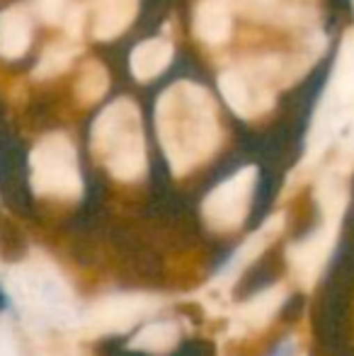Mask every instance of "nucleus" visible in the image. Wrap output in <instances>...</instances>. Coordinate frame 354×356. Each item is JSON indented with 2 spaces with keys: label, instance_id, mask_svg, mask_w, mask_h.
I'll return each mask as SVG.
<instances>
[{
  "label": "nucleus",
  "instance_id": "nucleus-20",
  "mask_svg": "<svg viewBox=\"0 0 354 356\" xmlns=\"http://www.w3.org/2000/svg\"><path fill=\"white\" fill-rule=\"evenodd\" d=\"M352 3H354V0H352Z\"/></svg>",
  "mask_w": 354,
  "mask_h": 356
},
{
  "label": "nucleus",
  "instance_id": "nucleus-13",
  "mask_svg": "<svg viewBox=\"0 0 354 356\" xmlns=\"http://www.w3.org/2000/svg\"><path fill=\"white\" fill-rule=\"evenodd\" d=\"M95 24L92 32L97 39H114L134 22L138 0H92Z\"/></svg>",
  "mask_w": 354,
  "mask_h": 356
},
{
  "label": "nucleus",
  "instance_id": "nucleus-3",
  "mask_svg": "<svg viewBox=\"0 0 354 356\" xmlns=\"http://www.w3.org/2000/svg\"><path fill=\"white\" fill-rule=\"evenodd\" d=\"M92 153L114 179L134 182L146 175V143L141 114L131 99H117L99 112L90 134Z\"/></svg>",
  "mask_w": 354,
  "mask_h": 356
},
{
  "label": "nucleus",
  "instance_id": "nucleus-6",
  "mask_svg": "<svg viewBox=\"0 0 354 356\" xmlns=\"http://www.w3.org/2000/svg\"><path fill=\"white\" fill-rule=\"evenodd\" d=\"M282 73L279 58H257L241 68L223 71L218 75V90L238 117L252 119L272 109L274 92L269 88V80Z\"/></svg>",
  "mask_w": 354,
  "mask_h": 356
},
{
  "label": "nucleus",
  "instance_id": "nucleus-18",
  "mask_svg": "<svg viewBox=\"0 0 354 356\" xmlns=\"http://www.w3.org/2000/svg\"><path fill=\"white\" fill-rule=\"evenodd\" d=\"M37 15L49 24L66 22L68 13L73 10V0H34Z\"/></svg>",
  "mask_w": 354,
  "mask_h": 356
},
{
  "label": "nucleus",
  "instance_id": "nucleus-4",
  "mask_svg": "<svg viewBox=\"0 0 354 356\" xmlns=\"http://www.w3.org/2000/svg\"><path fill=\"white\" fill-rule=\"evenodd\" d=\"M29 182L34 194L51 199H78L83 194L76 145L66 134H47L29 155Z\"/></svg>",
  "mask_w": 354,
  "mask_h": 356
},
{
  "label": "nucleus",
  "instance_id": "nucleus-1",
  "mask_svg": "<svg viewBox=\"0 0 354 356\" xmlns=\"http://www.w3.org/2000/svg\"><path fill=\"white\" fill-rule=\"evenodd\" d=\"M156 127L175 175H187L207 163L221 138L214 97L194 83H175L161 95L156 102Z\"/></svg>",
  "mask_w": 354,
  "mask_h": 356
},
{
  "label": "nucleus",
  "instance_id": "nucleus-15",
  "mask_svg": "<svg viewBox=\"0 0 354 356\" xmlns=\"http://www.w3.org/2000/svg\"><path fill=\"white\" fill-rule=\"evenodd\" d=\"M179 342V327L172 320H156L141 327L131 337L129 347L146 354H166Z\"/></svg>",
  "mask_w": 354,
  "mask_h": 356
},
{
  "label": "nucleus",
  "instance_id": "nucleus-10",
  "mask_svg": "<svg viewBox=\"0 0 354 356\" xmlns=\"http://www.w3.org/2000/svg\"><path fill=\"white\" fill-rule=\"evenodd\" d=\"M284 300H287V289L282 284L269 286L257 296H252L250 300L241 303L231 313V334L233 337H243V334L252 332V330L265 327L269 320L279 313Z\"/></svg>",
  "mask_w": 354,
  "mask_h": 356
},
{
  "label": "nucleus",
  "instance_id": "nucleus-8",
  "mask_svg": "<svg viewBox=\"0 0 354 356\" xmlns=\"http://www.w3.org/2000/svg\"><path fill=\"white\" fill-rule=\"evenodd\" d=\"M282 228H284V213L269 216L265 223L252 235H248V238L238 245L236 252L218 267V272L214 274L209 286L199 293V298H202V303L209 308V313H221L223 303H226V296H228V291H231V286L236 284V279L265 252L269 248V243L282 233Z\"/></svg>",
  "mask_w": 354,
  "mask_h": 356
},
{
  "label": "nucleus",
  "instance_id": "nucleus-7",
  "mask_svg": "<svg viewBox=\"0 0 354 356\" xmlns=\"http://www.w3.org/2000/svg\"><path fill=\"white\" fill-rule=\"evenodd\" d=\"M257 187V168L248 165V168L238 170L236 175L223 179L218 187L204 197L202 202V218L216 233H231V230L241 228L248 218L252 204V194Z\"/></svg>",
  "mask_w": 354,
  "mask_h": 356
},
{
  "label": "nucleus",
  "instance_id": "nucleus-9",
  "mask_svg": "<svg viewBox=\"0 0 354 356\" xmlns=\"http://www.w3.org/2000/svg\"><path fill=\"white\" fill-rule=\"evenodd\" d=\"M337 230H340L337 223H325L323 220L321 228H316L306 238L296 240L289 248V269H291V277L296 279V284L301 289H313L318 279H321L323 269H325L328 259H330V252L335 250Z\"/></svg>",
  "mask_w": 354,
  "mask_h": 356
},
{
  "label": "nucleus",
  "instance_id": "nucleus-5",
  "mask_svg": "<svg viewBox=\"0 0 354 356\" xmlns=\"http://www.w3.org/2000/svg\"><path fill=\"white\" fill-rule=\"evenodd\" d=\"M163 300L156 293H109L78 313L76 327L83 337H109L129 332L138 323L161 310Z\"/></svg>",
  "mask_w": 354,
  "mask_h": 356
},
{
  "label": "nucleus",
  "instance_id": "nucleus-17",
  "mask_svg": "<svg viewBox=\"0 0 354 356\" xmlns=\"http://www.w3.org/2000/svg\"><path fill=\"white\" fill-rule=\"evenodd\" d=\"M78 54V47L76 44H68V42H58V44H51L47 51L42 54L39 58V66H37V78H51V75L66 71L71 66V61L76 58Z\"/></svg>",
  "mask_w": 354,
  "mask_h": 356
},
{
  "label": "nucleus",
  "instance_id": "nucleus-11",
  "mask_svg": "<svg viewBox=\"0 0 354 356\" xmlns=\"http://www.w3.org/2000/svg\"><path fill=\"white\" fill-rule=\"evenodd\" d=\"M233 29L231 13L223 3L218 0H202L194 8V34L209 47H218V44L228 42Z\"/></svg>",
  "mask_w": 354,
  "mask_h": 356
},
{
  "label": "nucleus",
  "instance_id": "nucleus-12",
  "mask_svg": "<svg viewBox=\"0 0 354 356\" xmlns=\"http://www.w3.org/2000/svg\"><path fill=\"white\" fill-rule=\"evenodd\" d=\"M32 42V19L22 5H13L0 13V56L17 58Z\"/></svg>",
  "mask_w": 354,
  "mask_h": 356
},
{
  "label": "nucleus",
  "instance_id": "nucleus-19",
  "mask_svg": "<svg viewBox=\"0 0 354 356\" xmlns=\"http://www.w3.org/2000/svg\"><path fill=\"white\" fill-rule=\"evenodd\" d=\"M0 356H17V347L8 327H0Z\"/></svg>",
  "mask_w": 354,
  "mask_h": 356
},
{
  "label": "nucleus",
  "instance_id": "nucleus-14",
  "mask_svg": "<svg viewBox=\"0 0 354 356\" xmlns=\"http://www.w3.org/2000/svg\"><path fill=\"white\" fill-rule=\"evenodd\" d=\"M172 44L166 39H148L131 51L129 66L136 80H151L172 63Z\"/></svg>",
  "mask_w": 354,
  "mask_h": 356
},
{
  "label": "nucleus",
  "instance_id": "nucleus-16",
  "mask_svg": "<svg viewBox=\"0 0 354 356\" xmlns=\"http://www.w3.org/2000/svg\"><path fill=\"white\" fill-rule=\"evenodd\" d=\"M109 88V75H107V68L102 66L99 61H88L83 66V73L78 78V99L83 104H92L107 92Z\"/></svg>",
  "mask_w": 354,
  "mask_h": 356
},
{
  "label": "nucleus",
  "instance_id": "nucleus-2",
  "mask_svg": "<svg viewBox=\"0 0 354 356\" xmlns=\"http://www.w3.org/2000/svg\"><path fill=\"white\" fill-rule=\"evenodd\" d=\"M10 300L27 320L39 325H76L78 310L71 286L47 257L15 264L3 277Z\"/></svg>",
  "mask_w": 354,
  "mask_h": 356
}]
</instances>
